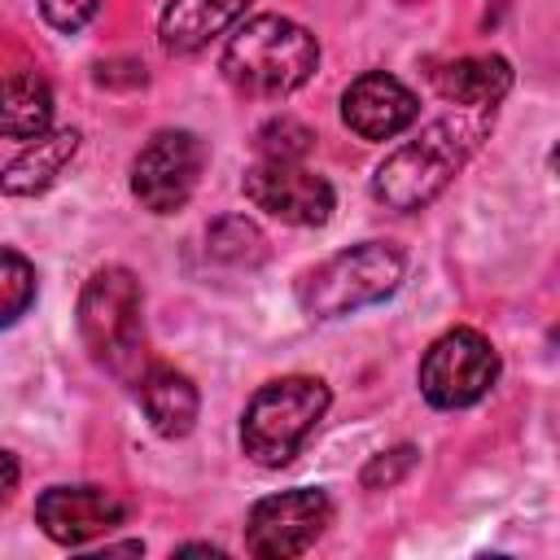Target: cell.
<instances>
[{
    "instance_id": "6da1fadb",
    "label": "cell",
    "mask_w": 560,
    "mask_h": 560,
    "mask_svg": "<svg viewBox=\"0 0 560 560\" xmlns=\"http://www.w3.org/2000/svg\"><path fill=\"white\" fill-rule=\"evenodd\" d=\"M494 109H455L438 122H429L416 140L398 144L372 175V197L389 210H420L429 206L455 171L477 153V144L490 131Z\"/></svg>"
},
{
    "instance_id": "7a4b0ae2",
    "label": "cell",
    "mask_w": 560,
    "mask_h": 560,
    "mask_svg": "<svg viewBox=\"0 0 560 560\" xmlns=\"http://www.w3.org/2000/svg\"><path fill=\"white\" fill-rule=\"evenodd\" d=\"M319 66V44L306 26L280 18V13H258L249 22H241L228 44H223V79L241 92V96H258V101H280L289 92H298Z\"/></svg>"
},
{
    "instance_id": "3957f363",
    "label": "cell",
    "mask_w": 560,
    "mask_h": 560,
    "mask_svg": "<svg viewBox=\"0 0 560 560\" xmlns=\"http://www.w3.org/2000/svg\"><path fill=\"white\" fill-rule=\"evenodd\" d=\"M402 284V254L389 241H363L311 267L298 280V302L315 319H341L372 302H385Z\"/></svg>"
},
{
    "instance_id": "277c9868",
    "label": "cell",
    "mask_w": 560,
    "mask_h": 560,
    "mask_svg": "<svg viewBox=\"0 0 560 560\" xmlns=\"http://www.w3.org/2000/svg\"><path fill=\"white\" fill-rule=\"evenodd\" d=\"M324 411H328V385L324 381H315V376L267 381L245 407L241 446L254 464L280 468L298 455V446L324 420Z\"/></svg>"
},
{
    "instance_id": "5b68a950",
    "label": "cell",
    "mask_w": 560,
    "mask_h": 560,
    "mask_svg": "<svg viewBox=\"0 0 560 560\" xmlns=\"http://www.w3.org/2000/svg\"><path fill=\"white\" fill-rule=\"evenodd\" d=\"M79 332L88 354L114 376H131L140 359V280L127 267H101L79 293Z\"/></svg>"
},
{
    "instance_id": "8992f818",
    "label": "cell",
    "mask_w": 560,
    "mask_h": 560,
    "mask_svg": "<svg viewBox=\"0 0 560 560\" xmlns=\"http://www.w3.org/2000/svg\"><path fill=\"white\" fill-rule=\"evenodd\" d=\"M494 381H499V354L477 328L442 332L420 359V394L442 411L481 402Z\"/></svg>"
},
{
    "instance_id": "52a82bcc",
    "label": "cell",
    "mask_w": 560,
    "mask_h": 560,
    "mask_svg": "<svg viewBox=\"0 0 560 560\" xmlns=\"http://www.w3.org/2000/svg\"><path fill=\"white\" fill-rule=\"evenodd\" d=\"M328 521H332V499L324 490L298 486V490L267 494L249 508L245 551L258 560H293L319 542Z\"/></svg>"
},
{
    "instance_id": "ba28073f",
    "label": "cell",
    "mask_w": 560,
    "mask_h": 560,
    "mask_svg": "<svg viewBox=\"0 0 560 560\" xmlns=\"http://www.w3.org/2000/svg\"><path fill=\"white\" fill-rule=\"evenodd\" d=\"M206 166V144L192 131H158L131 162V192L153 214H175L188 206Z\"/></svg>"
},
{
    "instance_id": "9c48e42d",
    "label": "cell",
    "mask_w": 560,
    "mask_h": 560,
    "mask_svg": "<svg viewBox=\"0 0 560 560\" xmlns=\"http://www.w3.org/2000/svg\"><path fill=\"white\" fill-rule=\"evenodd\" d=\"M245 197L271 219L293 223V228H319L332 214L328 179L306 171L302 162H271V158L254 162L245 171Z\"/></svg>"
},
{
    "instance_id": "30bf717a",
    "label": "cell",
    "mask_w": 560,
    "mask_h": 560,
    "mask_svg": "<svg viewBox=\"0 0 560 560\" xmlns=\"http://www.w3.org/2000/svg\"><path fill=\"white\" fill-rule=\"evenodd\" d=\"M122 521L127 503L105 486H52L35 499V525L61 547H83Z\"/></svg>"
},
{
    "instance_id": "8fae6325",
    "label": "cell",
    "mask_w": 560,
    "mask_h": 560,
    "mask_svg": "<svg viewBox=\"0 0 560 560\" xmlns=\"http://www.w3.org/2000/svg\"><path fill=\"white\" fill-rule=\"evenodd\" d=\"M341 122L363 140H394L416 122V96L385 70L359 74L341 92Z\"/></svg>"
},
{
    "instance_id": "7c38bea8",
    "label": "cell",
    "mask_w": 560,
    "mask_h": 560,
    "mask_svg": "<svg viewBox=\"0 0 560 560\" xmlns=\"http://www.w3.org/2000/svg\"><path fill=\"white\" fill-rule=\"evenodd\" d=\"M74 153H79V131H74V127L35 136V140L0 171V192H4V197H35V192L52 188V184L61 179V171L70 166Z\"/></svg>"
},
{
    "instance_id": "4fadbf2b",
    "label": "cell",
    "mask_w": 560,
    "mask_h": 560,
    "mask_svg": "<svg viewBox=\"0 0 560 560\" xmlns=\"http://www.w3.org/2000/svg\"><path fill=\"white\" fill-rule=\"evenodd\" d=\"M249 0H166L158 35L166 44V52H197L206 48L214 35H223Z\"/></svg>"
},
{
    "instance_id": "5bb4252c",
    "label": "cell",
    "mask_w": 560,
    "mask_h": 560,
    "mask_svg": "<svg viewBox=\"0 0 560 560\" xmlns=\"http://www.w3.org/2000/svg\"><path fill=\"white\" fill-rule=\"evenodd\" d=\"M433 88L459 109H494L512 88V66L503 57H459L433 70Z\"/></svg>"
},
{
    "instance_id": "9a60e30c",
    "label": "cell",
    "mask_w": 560,
    "mask_h": 560,
    "mask_svg": "<svg viewBox=\"0 0 560 560\" xmlns=\"http://www.w3.org/2000/svg\"><path fill=\"white\" fill-rule=\"evenodd\" d=\"M136 394H140L144 416L153 420V429H158L162 438H184V433H192L201 398H197V385H192L184 372L158 363V368H149L144 376H136Z\"/></svg>"
},
{
    "instance_id": "2e32d148",
    "label": "cell",
    "mask_w": 560,
    "mask_h": 560,
    "mask_svg": "<svg viewBox=\"0 0 560 560\" xmlns=\"http://www.w3.org/2000/svg\"><path fill=\"white\" fill-rule=\"evenodd\" d=\"M52 122V88L35 70L4 74L0 79V136L9 140H35Z\"/></svg>"
},
{
    "instance_id": "e0dca14e",
    "label": "cell",
    "mask_w": 560,
    "mask_h": 560,
    "mask_svg": "<svg viewBox=\"0 0 560 560\" xmlns=\"http://www.w3.org/2000/svg\"><path fill=\"white\" fill-rule=\"evenodd\" d=\"M206 249H210V258L232 262V267H241V262H258V258L267 254V249H262V232H258L249 219H241V214H228V219L210 223V232H206Z\"/></svg>"
},
{
    "instance_id": "ac0fdd59",
    "label": "cell",
    "mask_w": 560,
    "mask_h": 560,
    "mask_svg": "<svg viewBox=\"0 0 560 560\" xmlns=\"http://www.w3.org/2000/svg\"><path fill=\"white\" fill-rule=\"evenodd\" d=\"M35 302V267L18 254L0 245V328L18 324Z\"/></svg>"
},
{
    "instance_id": "d6986e66",
    "label": "cell",
    "mask_w": 560,
    "mask_h": 560,
    "mask_svg": "<svg viewBox=\"0 0 560 560\" xmlns=\"http://www.w3.org/2000/svg\"><path fill=\"white\" fill-rule=\"evenodd\" d=\"M254 140H258V153L271 158V162H302L315 144V131L298 118H271V122L258 127Z\"/></svg>"
},
{
    "instance_id": "ffe728a7",
    "label": "cell",
    "mask_w": 560,
    "mask_h": 560,
    "mask_svg": "<svg viewBox=\"0 0 560 560\" xmlns=\"http://www.w3.org/2000/svg\"><path fill=\"white\" fill-rule=\"evenodd\" d=\"M416 464V446H394V451H381L368 459L363 468V486L368 490H385V486H398Z\"/></svg>"
},
{
    "instance_id": "44dd1931",
    "label": "cell",
    "mask_w": 560,
    "mask_h": 560,
    "mask_svg": "<svg viewBox=\"0 0 560 560\" xmlns=\"http://www.w3.org/2000/svg\"><path fill=\"white\" fill-rule=\"evenodd\" d=\"M96 9H101V0H39L44 22L57 31H83L96 18Z\"/></svg>"
},
{
    "instance_id": "7402d4cb",
    "label": "cell",
    "mask_w": 560,
    "mask_h": 560,
    "mask_svg": "<svg viewBox=\"0 0 560 560\" xmlns=\"http://www.w3.org/2000/svg\"><path fill=\"white\" fill-rule=\"evenodd\" d=\"M18 486V459L9 451H0V499H9Z\"/></svg>"
},
{
    "instance_id": "603a6c76",
    "label": "cell",
    "mask_w": 560,
    "mask_h": 560,
    "mask_svg": "<svg viewBox=\"0 0 560 560\" xmlns=\"http://www.w3.org/2000/svg\"><path fill=\"white\" fill-rule=\"evenodd\" d=\"M179 556H223L219 547H206V542H192V547H179Z\"/></svg>"
}]
</instances>
